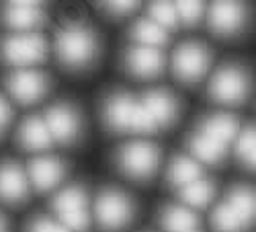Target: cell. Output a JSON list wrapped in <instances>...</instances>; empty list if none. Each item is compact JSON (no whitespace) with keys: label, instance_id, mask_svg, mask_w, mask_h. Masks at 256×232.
Here are the masks:
<instances>
[{"label":"cell","instance_id":"9","mask_svg":"<svg viewBox=\"0 0 256 232\" xmlns=\"http://www.w3.org/2000/svg\"><path fill=\"white\" fill-rule=\"evenodd\" d=\"M48 130L52 134V140L56 138L62 144H70L78 138L80 134V117L78 113L70 107V105H56L48 111Z\"/></svg>","mask_w":256,"mask_h":232},{"label":"cell","instance_id":"28","mask_svg":"<svg viewBox=\"0 0 256 232\" xmlns=\"http://www.w3.org/2000/svg\"><path fill=\"white\" fill-rule=\"evenodd\" d=\"M254 150H256V142H254V130L248 128L244 130V134L240 136L238 140V148H236V154L238 158L242 160V164L246 166H254Z\"/></svg>","mask_w":256,"mask_h":232},{"label":"cell","instance_id":"22","mask_svg":"<svg viewBox=\"0 0 256 232\" xmlns=\"http://www.w3.org/2000/svg\"><path fill=\"white\" fill-rule=\"evenodd\" d=\"M226 205L236 214L244 224L252 222L254 218V193L248 187H234L228 193Z\"/></svg>","mask_w":256,"mask_h":232},{"label":"cell","instance_id":"31","mask_svg":"<svg viewBox=\"0 0 256 232\" xmlns=\"http://www.w3.org/2000/svg\"><path fill=\"white\" fill-rule=\"evenodd\" d=\"M98 7L113 17H125V15H132L134 11H138V3H102Z\"/></svg>","mask_w":256,"mask_h":232},{"label":"cell","instance_id":"3","mask_svg":"<svg viewBox=\"0 0 256 232\" xmlns=\"http://www.w3.org/2000/svg\"><path fill=\"white\" fill-rule=\"evenodd\" d=\"M248 95V76L238 64H228L209 82V97L222 105H242Z\"/></svg>","mask_w":256,"mask_h":232},{"label":"cell","instance_id":"6","mask_svg":"<svg viewBox=\"0 0 256 232\" xmlns=\"http://www.w3.org/2000/svg\"><path fill=\"white\" fill-rule=\"evenodd\" d=\"M96 220L104 230H119L134 218V203L117 189H104L96 199Z\"/></svg>","mask_w":256,"mask_h":232},{"label":"cell","instance_id":"4","mask_svg":"<svg viewBox=\"0 0 256 232\" xmlns=\"http://www.w3.org/2000/svg\"><path fill=\"white\" fill-rule=\"evenodd\" d=\"M117 162L125 175L134 179H150L160 164V148L150 142H134L119 150Z\"/></svg>","mask_w":256,"mask_h":232},{"label":"cell","instance_id":"36","mask_svg":"<svg viewBox=\"0 0 256 232\" xmlns=\"http://www.w3.org/2000/svg\"><path fill=\"white\" fill-rule=\"evenodd\" d=\"M0 130H2V128H0Z\"/></svg>","mask_w":256,"mask_h":232},{"label":"cell","instance_id":"15","mask_svg":"<svg viewBox=\"0 0 256 232\" xmlns=\"http://www.w3.org/2000/svg\"><path fill=\"white\" fill-rule=\"evenodd\" d=\"M142 107L150 113L156 125H172L178 115V103L176 99L166 91H150L144 97Z\"/></svg>","mask_w":256,"mask_h":232},{"label":"cell","instance_id":"24","mask_svg":"<svg viewBox=\"0 0 256 232\" xmlns=\"http://www.w3.org/2000/svg\"><path fill=\"white\" fill-rule=\"evenodd\" d=\"M84 205H86V191L82 187H66L54 199V209H58L60 214L84 209Z\"/></svg>","mask_w":256,"mask_h":232},{"label":"cell","instance_id":"26","mask_svg":"<svg viewBox=\"0 0 256 232\" xmlns=\"http://www.w3.org/2000/svg\"><path fill=\"white\" fill-rule=\"evenodd\" d=\"M150 17H152V23H156L162 29L176 27V23H178L174 5H168V3H154V5H150Z\"/></svg>","mask_w":256,"mask_h":232},{"label":"cell","instance_id":"18","mask_svg":"<svg viewBox=\"0 0 256 232\" xmlns=\"http://www.w3.org/2000/svg\"><path fill=\"white\" fill-rule=\"evenodd\" d=\"M188 148L197 158L205 160V162H220L226 156V146L211 140L209 136L197 132V134H190L188 138Z\"/></svg>","mask_w":256,"mask_h":232},{"label":"cell","instance_id":"2","mask_svg":"<svg viewBox=\"0 0 256 232\" xmlns=\"http://www.w3.org/2000/svg\"><path fill=\"white\" fill-rule=\"evenodd\" d=\"M48 56V41L37 33L8 35L0 41V58L12 66H31Z\"/></svg>","mask_w":256,"mask_h":232},{"label":"cell","instance_id":"19","mask_svg":"<svg viewBox=\"0 0 256 232\" xmlns=\"http://www.w3.org/2000/svg\"><path fill=\"white\" fill-rule=\"evenodd\" d=\"M201 173L203 168L199 162H195L193 158L188 156H176L172 162H170V168H168V181L172 185H188L197 179H201Z\"/></svg>","mask_w":256,"mask_h":232},{"label":"cell","instance_id":"1","mask_svg":"<svg viewBox=\"0 0 256 232\" xmlns=\"http://www.w3.org/2000/svg\"><path fill=\"white\" fill-rule=\"evenodd\" d=\"M98 50L96 35L80 23L66 25L58 39H56V52L60 62L66 68H84L94 60Z\"/></svg>","mask_w":256,"mask_h":232},{"label":"cell","instance_id":"5","mask_svg":"<svg viewBox=\"0 0 256 232\" xmlns=\"http://www.w3.org/2000/svg\"><path fill=\"white\" fill-rule=\"evenodd\" d=\"M211 64V52L197 41H188L176 48L174 56H172V70L174 76L186 84L199 82Z\"/></svg>","mask_w":256,"mask_h":232},{"label":"cell","instance_id":"8","mask_svg":"<svg viewBox=\"0 0 256 232\" xmlns=\"http://www.w3.org/2000/svg\"><path fill=\"white\" fill-rule=\"evenodd\" d=\"M246 21V9L238 3H216L209 9V29L220 37L236 35Z\"/></svg>","mask_w":256,"mask_h":232},{"label":"cell","instance_id":"13","mask_svg":"<svg viewBox=\"0 0 256 232\" xmlns=\"http://www.w3.org/2000/svg\"><path fill=\"white\" fill-rule=\"evenodd\" d=\"M136 101L127 93H115L104 101V123L113 132H130Z\"/></svg>","mask_w":256,"mask_h":232},{"label":"cell","instance_id":"25","mask_svg":"<svg viewBox=\"0 0 256 232\" xmlns=\"http://www.w3.org/2000/svg\"><path fill=\"white\" fill-rule=\"evenodd\" d=\"M211 226L216 228V232H244L246 228V224L226 203L216 207V212L211 216Z\"/></svg>","mask_w":256,"mask_h":232},{"label":"cell","instance_id":"12","mask_svg":"<svg viewBox=\"0 0 256 232\" xmlns=\"http://www.w3.org/2000/svg\"><path fill=\"white\" fill-rule=\"evenodd\" d=\"M0 17H2L6 27L29 31L44 23V9L37 3H8L0 13Z\"/></svg>","mask_w":256,"mask_h":232},{"label":"cell","instance_id":"33","mask_svg":"<svg viewBox=\"0 0 256 232\" xmlns=\"http://www.w3.org/2000/svg\"><path fill=\"white\" fill-rule=\"evenodd\" d=\"M12 117V111H10V105L6 103L4 97H0V128H4V125H8Z\"/></svg>","mask_w":256,"mask_h":232},{"label":"cell","instance_id":"23","mask_svg":"<svg viewBox=\"0 0 256 232\" xmlns=\"http://www.w3.org/2000/svg\"><path fill=\"white\" fill-rule=\"evenodd\" d=\"M162 226L172 230V232H184V230H195L199 226V218L186 207H166L162 212Z\"/></svg>","mask_w":256,"mask_h":232},{"label":"cell","instance_id":"14","mask_svg":"<svg viewBox=\"0 0 256 232\" xmlns=\"http://www.w3.org/2000/svg\"><path fill=\"white\" fill-rule=\"evenodd\" d=\"M64 173H66V168H64V164L58 158L44 156L29 162V177L39 193L54 189L64 179Z\"/></svg>","mask_w":256,"mask_h":232},{"label":"cell","instance_id":"30","mask_svg":"<svg viewBox=\"0 0 256 232\" xmlns=\"http://www.w3.org/2000/svg\"><path fill=\"white\" fill-rule=\"evenodd\" d=\"M62 216V226L68 228V230H86L90 226V218L86 214V209H74V212H66V214H60Z\"/></svg>","mask_w":256,"mask_h":232},{"label":"cell","instance_id":"32","mask_svg":"<svg viewBox=\"0 0 256 232\" xmlns=\"http://www.w3.org/2000/svg\"><path fill=\"white\" fill-rule=\"evenodd\" d=\"M29 232H70L68 228H64L62 224H56L48 218H37L35 222H31Z\"/></svg>","mask_w":256,"mask_h":232},{"label":"cell","instance_id":"17","mask_svg":"<svg viewBox=\"0 0 256 232\" xmlns=\"http://www.w3.org/2000/svg\"><path fill=\"white\" fill-rule=\"evenodd\" d=\"M201 134L209 136L211 140H216L224 146H228L238 134V119L232 117L228 113H216L209 115L203 125H201Z\"/></svg>","mask_w":256,"mask_h":232},{"label":"cell","instance_id":"29","mask_svg":"<svg viewBox=\"0 0 256 232\" xmlns=\"http://www.w3.org/2000/svg\"><path fill=\"white\" fill-rule=\"evenodd\" d=\"M174 11H176V17L188 27L197 25L203 17V5L201 3H176Z\"/></svg>","mask_w":256,"mask_h":232},{"label":"cell","instance_id":"20","mask_svg":"<svg viewBox=\"0 0 256 232\" xmlns=\"http://www.w3.org/2000/svg\"><path fill=\"white\" fill-rule=\"evenodd\" d=\"M132 39H136L144 48H158L160 50V46H164L168 41V33H166V29L152 23L150 19H142L132 29Z\"/></svg>","mask_w":256,"mask_h":232},{"label":"cell","instance_id":"11","mask_svg":"<svg viewBox=\"0 0 256 232\" xmlns=\"http://www.w3.org/2000/svg\"><path fill=\"white\" fill-rule=\"evenodd\" d=\"M0 197L6 203H23L29 197L27 177L16 162L0 164Z\"/></svg>","mask_w":256,"mask_h":232},{"label":"cell","instance_id":"34","mask_svg":"<svg viewBox=\"0 0 256 232\" xmlns=\"http://www.w3.org/2000/svg\"><path fill=\"white\" fill-rule=\"evenodd\" d=\"M0 232H6V220L0 216Z\"/></svg>","mask_w":256,"mask_h":232},{"label":"cell","instance_id":"10","mask_svg":"<svg viewBox=\"0 0 256 232\" xmlns=\"http://www.w3.org/2000/svg\"><path fill=\"white\" fill-rule=\"evenodd\" d=\"M125 68L138 78H154L164 70V54L158 48H134L125 52Z\"/></svg>","mask_w":256,"mask_h":232},{"label":"cell","instance_id":"21","mask_svg":"<svg viewBox=\"0 0 256 232\" xmlns=\"http://www.w3.org/2000/svg\"><path fill=\"white\" fill-rule=\"evenodd\" d=\"M213 197H216V185L205 179H197L180 189V199L193 207H207Z\"/></svg>","mask_w":256,"mask_h":232},{"label":"cell","instance_id":"7","mask_svg":"<svg viewBox=\"0 0 256 232\" xmlns=\"http://www.w3.org/2000/svg\"><path fill=\"white\" fill-rule=\"evenodd\" d=\"M6 87L20 105H31L48 93V76L39 70H16L6 78Z\"/></svg>","mask_w":256,"mask_h":232},{"label":"cell","instance_id":"35","mask_svg":"<svg viewBox=\"0 0 256 232\" xmlns=\"http://www.w3.org/2000/svg\"><path fill=\"white\" fill-rule=\"evenodd\" d=\"M184 232H199V230H184Z\"/></svg>","mask_w":256,"mask_h":232},{"label":"cell","instance_id":"27","mask_svg":"<svg viewBox=\"0 0 256 232\" xmlns=\"http://www.w3.org/2000/svg\"><path fill=\"white\" fill-rule=\"evenodd\" d=\"M158 130L156 121L150 117L142 105H136L134 107V113H132V121H130V132H136V134H154Z\"/></svg>","mask_w":256,"mask_h":232},{"label":"cell","instance_id":"16","mask_svg":"<svg viewBox=\"0 0 256 232\" xmlns=\"http://www.w3.org/2000/svg\"><path fill=\"white\" fill-rule=\"evenodd\" d=\"M52 134L41 117H27L25 123L20 125L18 144L25 150H48L52 148Z\"/></svg>","mask_w":256,"mask_h":232}]
</instances>
